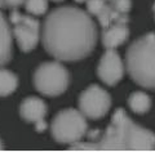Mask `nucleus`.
<instances>
[{"instance_id": "5", "label": "nucleus", "mask_w": 155, "mask_h": 152, "mask_svg": "<svg viewBox=\"0 0 155 152\" xmlns=\"http://www.w3.org/2000/svg\"><path fill=\"white\" fill-rule=\"evenodd\" d=\"M69 81V71L60 62H44L34 73L35 89L47 97H57L65 93Z\"/></svg>"}, {"instance_id": "8", "label": "nucleus", "mask_w": 155, "mask_h": 152, "mask_svg": "<svg viewBox=\"0 0 155 152\" xmlns=\"http://www.w3.org/2000/svg\"><path fill=\"white\" fill-rule=\"evenodd\" d=\"M97 73L101 81L109 86L118 84L122 80L124 75V66L122 58L115 49H106V52L100 60Z\"/></svg>"}, {"instance_id": "13", "label": "nucleus", "mask_w": 155, "mask_h": 152, "mask_svg": "<svg viewBox=\"0 0 155 152\" xmlns=\"http://www.w3.org/2000/svg\"><path fill=\"white\" fill-rule=\"evenodd\" d=\"M18 86V77L12 71L0 68V97L11 95Z\"/></svg>"}, {"instance_id": "1", "label": "nucleus", "mask_w": 155, "mask_h": 152, "mask_svg": "<svg viewBox=\"0 0 155 152\" xmlns=\"http://www.w3.org/2000/svg\"><path fill=\"white\" fill-rule=\"evenodd\" d=\"M41 43L58 61H80L93 52L97 44L96 23L83 9L70 5L56 8L44 19Z\"/></svg>"}, {"instance_id": "19", "label": "nucleus", "mask_w": 155, "mask_h": 152, "mask_svg": "<svg viewBox=\"0 0 155 152\" xmlns=\"http://www.w3.org/2000/svg\"><path fill=\"white\" fill-rule=\"evenodd\" d=\"M75 2H76V3H85L87 0H75Z\"/></svg>"}, {"instance_id": "17", "label": "nucleus", "mask_w": 155, "mask_h": 152, "mask_svg": "<svg viewBox=\"0 0 155 152\" xmlns=\"http://www.w3.org/2000/svg\"><path fill=\"white\" fill-rule=\"evenodd\" d=\"M25 3V0H0V8H17Z\"/></svg>"}, {"instance_id": "12", "label": "nucleus", "mask_w": 155, "mask_h": 152, "mask_svg": "<svg viewBox=\"0 0 155 152\" xmlns=\"http://www.w3.org/2000/svg\"><path fill=\"white\" fill-rule=\"evenodd\" d=\"M128 106L134 114H146L151 107V99L143 92H134L128 98Z\"/></svg>"}, {"instance_id": "9", "label": "nucleus", "mask_w": 155, "mask_h": 152, "mask_svg": "<svg viewBox=\"0 0 155 152\" xmlns=\"http://www.w3.org/2000/svg\"><path fill=\"white\" fill-rule=\"evenodd\" d=\"M129 37L128 22L116 21L109 26L102 28L101 32V41L106 49H115L127 41Z\"/></svg>"}, {"instance_id": "10", "label": "nucleus", "mask_w": 155, "mask_h": 152, "mask_svg": "<svg viewBox=\"0 0 155 152\" xmlns=\"http://www.w3.org/2000/svg\"><path fill=\"white\" fill-rule=\"evenodd\" d=\"M19 115L25 121L34 122L43 120L47 115V105L38 97H28L23 99L19 107Z\"/></svg>"}, {"instance_id": "11", "label": "nucleus", "mask_w": 155, "mask_h": 152, "mask_svg": "<svg viewBox=\"0 0 155 152\" xmlns=\"http://www.w3.org/2000/svg\"><path fill=\"white\" fill-rule=\"evenodd\" d=\"M12 58V30L4 14L0 12V66L7 65Z\"/></svg>"}, {"instance_id": "18", "label": "nucleus", "mask_w": 155, "mask_h": 152, "mask_svg": "<svg viewBox=\"0 0 155 152\" xmlns=\"http://www.w3.org/2000/svg\"><path fill=\"white\" fill-rule=\"evenodd\" d=\"M47 122L44 121V119L43 120H39V121H36L35 122V129H36V131H44L45 129H47Z\"/></svg>"}, {"instance_id": "2", "label": "nucleus", "mask_w": 155, "mask_h": 152, "mask_svg": "<svg viewBox=\"0 0 155 152\" xmlns=\"http://www.w3.org/2000/svg\"><path fill=\"white\" fill-rule=\"evenodd\" d=\"M74 151H153L155 150V133L140 126L119 108L113 115L110 125L100 139L89 143L75 142Z\"/></svg>"}, {"instance_id": "7", "label": "nucleus", "mask_w": 155, "mask_h": 152, "mask_svg": "<svg viewBox=\"0 0 155 152\" xmlns=\"http://www.w3.org/2000/svg\"><path fill=\"white\" fill-rule=\"evenodd\" d=\"M110 107L111 98L109 93L96 84L89 85L79 97V110L87 119H102Z\"/></svg>"}, {"instance_id": "14", "label": "nucleus", "mask_w": 155, "mask_h": 152, "mask_svg": "<svg viewBox=\"0 0 155 152\" xmlns=\"http://www.w3.org/2000/svg\"><path fill=\"white\" fill-rule=\"evenodd\" d=\"M25 8L32 16H43L48 11V0H25Z\"/></svg>"}, {"instance_id": "4", "label": "nucleus", "mask_w": 155, "mask_h": 152, "mask_svg": "<svg viewBox=\"0 0 155 152\" xmlns=\"http://www.w3.org/2000/svg\"><path fill=\"white\" fill-rule=\"evenodd\" d=\"M87 117L75 108L64 110L54 116L51 124V133L57 143L72 144L88 133Z\"/></svg>"}, {"instance_id": "16", "label": "nucleus", "mask_w": 155, "mask_h": 152, "mask_svg": "<svg viewBox=\"0 0 155 152\" xmlns=\"http://www.w3.org/2000/svg\"><path fill=\"white\" fill-rule=\"evenodd\" d=\"M107 2L111 4V7L116 12L124 13V14H128L130 11V7H132V2L130 0H107Z\"/></svg>"}, {"instance_id": "20", "label": "nucleus", "mask_w": 155, "mask_h": 152, "mask_svg": "<svg viewBox=\"0 0 155 152\" xmlns=\"http://www.w3.org/2000/svg\"><path fill=\"white\" fill-rule=\"evenodd\" d=\"M153 12H154V16H155V3H154V5H153Z\"/></svg>"}, {"instance_id": "15", "label": "nucleus", "mask_w": 155, "mask_h": 152, "mask_svg": "<svg viewBox=\"0 0 155 152\" xmlns=\"http://www.w3.org/2000/svg\"><path fill=\"white\" fill-rule=\"evenodd\" d=\"M87 11L91 16H96L98 14L102 8L105 7V4L107 3V0H87Z\"/></svg>"}, {"instance_id": "3", "label": "nucleus", "mask_w": 155, "mask_h": 152, "mask_svg": "<svg viewBox=\"0 0 155 152\" xmlns=\"http://www.w3.org/2000/svg\"><path fill=\"white\" fill-rule=\"evenodd\" d=\"M125 63L136 84L155 89V34L150 32L134 40L127 49Z\"/></svg>"}, {"instance_id": "22", "label": "nucleus", "mask_w": 155, "mask_h": 152, "mask_svg": "<svg viewBox=\"0 0 155 152\" xmlns=\"http://www.w3.org/2000/svg\"><path fill=\"white\" fill-rule=\"evenodd\" d=\"M52 2H64V0H52Z\"/></svg>"}, {"instance_id": "21", "label": "nucleus", "mask_w": 155, "mask_h": 152, "mask_svg": "<svg viewBox=\"0 0 155 152\" xmlns=\"http://www.w3.org/2000/svg\"><path fill=\"white\" fill-rule=\"evenodd\" d=\"M3 150V143H2V141H0V151Z\"/></svg>"}, {"instance_id": "6", "label": "nucleus", "mask_w": 155, "mask_h": 152, "mask_svg": "<svg viewBox=\"0 0 155 152\" xmlns=\"http://www.w3.org/2000/svg\"><path fill=\"white\" fill-rule=\"evenodd\" d=\"M9 19L13 24V35L19 49L25 53L35 49L40 39V22L32 16H26L17 11L11 12Z\"/></svg>"}]
</instances>
